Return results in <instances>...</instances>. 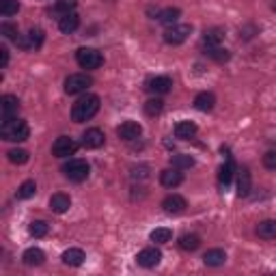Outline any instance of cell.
I'll use <instances>...</instances> for the list:
<instances>
[{
    "mask_svg": "<svg viewBox=\"0 0 276 276\" xmlns=\"http://www.w3.org/2000/svg\"><path fill=\"white\" fill-rule=\"evenodd\" d=\"M263 166L270 168V170H276V151H267L263 156Z\"/></svg>",
    "mask_w": 276,
    "mask_h": 276,
    "instance_id": "cell-38",
    "label": "cell"
},
{
    "mask_svg": "<svg viewBox=\"0 0 276 276\" xmlns=\"http://www.w3.org/2000/svg\"><path fill=\"white\" fill-rule=\"evenodd\" d=\"M170 166H175V168H179V170L192 168L194 166V158L188 156V153H177V156L170 158Z\"/></svg>",
    "mask_w": 276,
    "mask_h": 276,
    "instance_id": "cell-28",
    "label": "cell"
},
{
    "mask_svg": "<svg viewBox=\"0 0 276 276\" xmlns=\"http://www.w3.org/2000/svg\"><path fill=\"white\" fill-rule=\"evenodd\" d=\"M145 88L153 95H166L170 88H173V80L168 76H156V78H149L147 82H145Z\"/></svg>",
    "mask_w": 276,
    "mask_h": 276,
    "instance_id": "cell-9",
    "label": "cell"
},
{
    "mask_svg": "<svg viewBox=\"0 0 276 276\" xmlns=\"http://www.w3.org/2000/svg\"><path fill=\"white\" fill-rule=\"evenodd\" d=\"M224 261H226V253L222 248H212L203 255V263L207 267H220V265H224Z\"/></svg>",
    "mask_w": 276,
    "mask_h": 276,
    "instance_id": "cell-17",
    "label": "cell"
},
{
    "mask_svg": "<svg viewBox=\"0 0 276 276\" xmlns=\"http://www.w3.org/2000/svg\"><path fill=\"white\" fill-rule=\"evenodd\" d=\"M35 192H37V183L28 179L18 188V199H30V197H35Z\"/></svg>",
    "mask_w": 276,
    "mask_h": 276,
    "instance_id": "cell-33",
    "label": "cell"
},
{
    "mask_svg": "<svg viewBox=\"0 0 276 276\" xmlns=\"http://www.w3.org/2000/svg\"><path fill=\"white\" fill-rule=\"evenodd\" d=\"M93 84V78L86 74H71L65 80V93L67 95H80Z\"/></svg>",
    "mask_w": 276,
    "mask_h": 276,
    "instance_id": "cell-5",
    "label": "cell"
},
{
    "mask_svg": "<svg viewBox=\"0 0 276 276\" xmlns=\"http://www.w3.org/2000/svg\"><path fill=\"white\" fill-rule=\"evenodd\" d=\"M43 39H45V35H43V30H41V28H32V30L28 32L30 50H32V48H35V50H39V48H41V43H43Z\"/></svg>",
    "mask_w": 276,
    "mask_h": 276,
    "instance_id": "cell-35",
    "label": "cell"
},
{
    "mask_svg": "<svg viewBox=\"0 0 276 276\" xmlns=\"http://www.w3.org/2000/svg\"><path fill=\"white\" fill-rule=\"evenodd\" d=\"M18 110H20V102H18V97H15V95H5L3 100H0V115H3V123L18 117Z\"/></svg>",
    "mask_w": 276,
    "mask_h": 276,
    "instance_id": "cell-10",
    "label": "cell"
},
{
    "mask_svg": "<svg viewBox=\"0 0 276 276\" xmlns=\"http://www.w3.org/2000/svg\"><path fill=\"white\" fill-rule=\"evenodd\" d=\"M61 259H63V263H65V265H69V267H78V265H82V263H84L86 255H84V250H80V248H69V250H65Z\"/></svg>",
    "mask_w": 276,
    "mask_h": 276,
    "instance_id": "cell-20",
    "label": "cell"
},
{
    "mask_svg": "<svg viewBox=\"0 0 276 276\" xmlns=\"http://www.w3.org/2000/svg\"><path fill=\"white\" fill-rule=\"evenodd\" d=\"M205 54L209 56V59H214L216 63H226V61L231 59V52L224 50V48H220V45H216V48H205Z\"/></svg>",
    "mask_w": 276,
    "mask_h": 276,
    "instance_id": "cell-29",
    "label": "cell"
},
{
    "mask_svg": "<svg viewBox=\"0 0 276 276\" xmlns=\"http://www.w3.org/2000/svg\"><path fill=\"white\" fill-rule=\"evenodd\" d=\"M20 11V3L18 0H0V15H5V18H11Z\"/></svg>",
    "mask_w": 276,
    "mask_h": 276,
    "instance_id": "cell-31",
    "label": "cell"
},
{
    "mask_svg": "<svg viewBox=\"0 0 276 276\" xmlns=\"http://www.w3.org/2000/svg\"><path fill=\"white\" fill-rule=\"evenodd\" d=\"M250 186H253V179H250L248 168H240L238 170V197H248Z\"/></svg>",
    "mask_w": 276,
    "mask_h": 276,
    "instance_id": "cell-22",
    "label": "cell"
},
{
    "mask_svg": "<svg viewBox=\"0 0 276 276\" xmlns=\"http://www.w3.org/2000/svg\"><path fill=\"white\" fill-rule=\"evenodd\" d=\"M257 235L261 240H276V220H263L257 224Z\"/></svg>",
    "mask_w": 276,
    "mask_h": 276,
    "instance_id": "cell-24",
    "label": "cell"
},
{
    "mask_svg": "<svg viewBox=\"0 0 276 276\" xmlns=\"http://www.w3.org/2000/svg\"><path fill=\"white\" fill-rule=\"evenodd\" d=\"M222 35H224L222 28H209V30H205V35H203V45H205V48H216V45H220Z\"/></svg>",
    "mask_w": 276,
    "mask_h": 276,
    "instance_id": "cell-25",
    "label": "cell"
},
{
    "mask_svg": "<svg viewBox=\"0 0 276 276\" xmlns=\"http://www.w3.org/2000/svg\"><path fill=\"white\" fill-rule=\"evenodd\" d=\"M170 238H173V231L164 229V226H160V229H153V231L149 233V240L156 242V244H166V242H170Z\"/></svg>",
    "mask_w": 276,
    "mask_h": 276,
    "instance_id": "cell-30",
    "label": "cell"
},
{
    "mask_svg": "<svg viewBox=\"0 0 276 276\" xmlns=\"http://www.w3.org/2000/svg\"><path fill=\"white\" fill-rule=\"evenodd\" d=\"M194 106H197L201 112H209L214 106H216V95L209 93V91H203L194 97Z\"/></svg>",
    "mask_w": 276,
    "mask_h": 276,
    "instance_id": "cell-21",
    "label": "cell"
},
{
    "mask_svg": "<svg viewBox=\"0 0 276 276\" xmlns=\"http://www.w3.org/2000/svg\"><path fill=\"white\" fill-rule=\"evenodd\" d=\"M63 173H65V177H67L69 181L80 183V181H84L86 177H88V173H91V166H88L86 160L74 158V160H69L67 164L63 166Z\"/></svg>",
    "mask_w": 276,
    "mask_h": 276,
    "instance_id": "cell-3",
    "label": "cell"
},
{
    "mask_svg": "<svg viewBox=\"0 0 276 276\" xmlns=\"http://www.w3.org/2000/svg\"><path fill=\"white\" fill-rule=\"evenodd\" d=\"M201 246V238L197 233H186L179 238V248L181 250H188V253H192V250H197Z\"/></svg>",
    "mask_w": 276,
    "mask_h": 276,
    "instance_id": "cell-27",
    "label": "cell"
},
{
    "mask_svg": "<svg viewBox=\"0 0 276 276\" xmlns=\"http://www.w3.org/2000/svg\"><path fill=\"white\" fill-rule=\"evenodd\" d=\"M76 5H78V0H56L54 11L61 13V15H65V13H71V11H74Z\"/></svg>",
    "mask_w": 276,
    "mask_h": 276,
    "instance_id": "cell-36",
    "label": "cell"
},
{
    "mask_svg": "<svg viewBox=\"0 0 276 276\" xmlns=\"http://www.w3.org/2000/svg\"><path fill=\"white\" fill-rule=\"evenodd\" d=\"M7 156H9V162H13V164H26V162L30 160L26 149H11Z\"/></svg>",
    "mask_w": 276,
    "mask_h": 276,
    "instance_id": "cell-34",
    "label": "cell"
},
{
    "mask_svg": "<svg viewBox=\"0 0 276 276\" xmlns=\"http://www.w3.org/2000/svg\"><path fill=\"white\" fill-rule=\"evenodd\" d=\"M78 28H80V15L76 11L65 13L59 18V30L65 32V35H71V32H76Z\"/></svg>",
    "mask_w": 276,
    "mask_h": 276,
    "instance_id": "cell-14",
    "label": "cell"
},
{
    "mask_svg": "<svg viewBox=\"0 0 276 276\" xmlns=\"http://www.w3.org/2000/svg\"><path fill=\"white\" fill-rule=\"evenodd\" d=\"M69 207H71V199L67 197V194L56 192V194H52V197H50V209L54 214H65Z\"/></svg>",
    "mask_w": 276,
    "mask_h": 276,
    "instance_id": "cell-18",
    "label": "cell"
},
{
    "mask_svg": "<svg viewBox=\"0 0 276 276\" xmlns=\"http://www.w3.org/2000/svg\"><path fill=\"white\" fill-rule=\"evenodd\" d=\"M76 151H78V143L74 141V138H69V136L56 138L54 145H52L54 158H69V156H74Z\"/></svg>",
    "mask_w": 276,
    "mask_h": 276,
    "instance_id": "cell-7",
    "label": "cell"
},
{
    "mask_svg": "<svg viewBox=\"0 0 276 276\" xmlns=\"http://www.w3.org/2000/svg\"><path fill=\"white\" fill-rule=\"evenodd\" d=\"M147 173H149V166H134V168H132V177H134V179H138V177H141V179H145V177H147Z\"/></svg>",
    "mask_w": 276,
    "mask_h": 276,
    "instance_id": "cell-40",
    "label": "cell"
},
{
    "mask_svg": "<svg viewBox=\"0 0 276 276\" xmlns=\"http://www.w3.org/2000/svg\"><path fill=\"white\" fill-rule=\"evenodd\" d=\"M186 207H188V203H186L181 194H168V197L162 201V209H164L166 214H181Z\"/></svg>",
    "mask_w": 276,
    "mask_h": 276,
    "instance_id": "cell-11",
    "label": "cell"
},
{
    "mask_svg": "<svg viewBox=\"0 0 276 276\" xmlns=\"http://www.w3.org/2000/svg\"><path fill=\"white\" fill-rule=\"evenodd\" d=\"M162 108H164V102H162L160 97H151V100L145 102V112H147L149 117H156V115H160Z\"/></svg>",
    "mask_w": 276,
    "mask_h": 276,
    "instance_id": "cell-32",
    "label": "cell"
},
{
    "mask_svg": "<svg viewBox=\"0 0 276 276\" xmlns=\"http://www.w3.org/2000/svg\"><path fill=\"white\" fill-rule=\"evenodd\" d=\"M160 261H162V253H160V248H156V246L143 248L141 253L136 255V263L141 267H156Z\"/></svg>",
    "mask_w": 276,
    "mask_h": 276,
    "instance_id": "cell-8",
    "label": "cell"
},
{
    "mask_svg": "<svg viewBox=\"0 0 276 276\" xmlns=\"http://www.w3.org/2000/svg\"><path fill=\"white\" fill-rule=\"evenodd\" d=\"M179 15H181V11L177 9V7H168V9H164V11L158 13V22L170 28V26H175V24L179 22Z\"/></svg>",
    "mask_w": 276,
    "mask_h": 276,
    "instance_id": "cell-23",
    "label": "cell"
},
{
    "mask_svg": "<svg viewBox=\"0 0 276 276\" xmlns=\"http://www.w3.org/2000/svg\"><path fill=\"white\" fill-rule=\"evenodd\" d=\"M28 233L32 235V238H43V235L48 233V224H45L43 220H35V222H30Z\"/></svg>",
    "mask_w": 276,
    "mask_h": 276,
    "instance_id": "cell-37",
    "label": "cell"
},
{
    "mask_svg": "<svg viewBox=\"0 0 276 276\" xmlns=\"http://www.w3.org/2000/svg\"><path fill=\"white\" fill-rule=\"evenodd\" d=\"M160 183L164 186V188H177V186L183 183V175L179 168H166L160 173Z\"/></svg>",
    "mask_w": 276,
    "mask_h": 276,
    "instance_id": "cell-13",
    "label": "cell"
},
{
    "mask_svg": "<svg viewBox=\"0 0 276 276\" xmlns=\"http://www.w3.org/2000/svg\"><path fill=\"white\" fill-rule=\"evenodd\" d=\"M192 32V26L190 24H175V26H170L166 32H164V41L168 45H181L186 39L190 37Z\"/></svg>",
    "mask_w": 276,
    "mask_h": 276,
    "instance_id": "cell-6",
    "label": "cell"
},
{
    "mask_svg": "<svg viewBox=\"0 0 276 276\" xmlns=\"http://www.w3.org/2000/svg\"><path fill=\"white\" fill-rule=\"evenodd\" d=\"M199 132L197 123H192V121H179V123L175 125V136L181 138V141H190V138H194Z\"/></svg>",
    "mask_w": 276,
    "mask_h": 276,
    "instance_id": "cell-19",
    "label": "cell"
},
{
    "mask_svg": "<svg viewBox=\"0 0 276 276\" xmlns=\"http://www.w3.org/2000/svg\"><path fill=\"white\" fill-rule=\"evenodd\" d=\"M233 170H235L233 160H231V156H226V162L220 166V173H218V186H220L222 192L229 188V183H231V179H233Z\"/></svg>",
    "mask_w": 276,
    "mask_h": 276,
    "instance_id": "cell-16",
    "label": "cell"
},
{
    "mask_svg": "<svg viewBox=\"0 0 276 276\" xmlns=\"http://www.w3.org/2000/svg\"><path fill=\"white\" fill-rule=\"evenodd\" d=\"M0 136H3L5 141H9V143H22L30 136V127H28L26 121L15 117V119L5 121L3 123V127H0Z\"/></svg>",
    "mask_w": 276,
    "mask_h": 276,
    "instance_id": "cell-2",
    "label": "cell"
},
{
    "mask_svg": "<svg viewBox=\"0 0 276 276\" xmlns=\"http://www.w3.org/2000/svg\"><path fill=\"white\" fill-rule=\"evenodd\" d=\"M22 259H24V263L26 265H41L45 261V253L41 248H28Z\"/></svg>",
    "mask_w": 276,
    "mask_h": 276,
    "instance_id": "cell-26",
    "label": "cell"
},
{
    "mask_svg": "<svg viewBox=\"0 0 276 276\" xmlns=\"http://www.w3.org/2000/svg\"><path fill=\"white\" fill-rule=\"evenodd\" d=\"M76 61L82 69H97V67H102L104 56H102V52H97L95 48H80L76 52Z\"/></svg>",
    "mask_w": 276,
    "mask_h": 276,
    "instance_id": "cell-4",
    "label": "cell"
},
{
    "mask_svg": "<svg viewBox=\"0 0 276 276\" xmlns=\"http://www.w3.org/2000/svg\"><path fill=\"white\" fill-rule=\"evenodd\" d=\"M0 32H3L5 37H11V39L18 37V28H15L13 24H7V22L3 24V26H0Z\"/></svg>",
    "mask_w": 276,
    "mask_h": 276,
    "instance_id": "cell-39",
    "label": "cell"
},
{
    "mask_svg": "<svg viewBox=\"0 0 276 276\" xmlns=\"http://www.w3.org/2000/svg\"><path fill=\"white\" fill-rule=\"evenodd\" d=\"M104 141H106V136H104L102 129H97V127H91V129H86L84 136H82V145L86 149H100Z\"/></svg>",
    "mask_w": 276,
    "mask_h": 276,
    "instance_id": "cell-15",
    "label": "cell"
},
{
    "mask_svg": "<svg viewBox=\"0 0 276 276\" xmlns=\"http://www.w3.org/2000/svg\"><path fill=\"white\" fill-rule=\"evenodd\" d=\"M143 134V127L136 123V121H125V123H121L117 127V136L121 138V141H136L138 136Z\"/></svg>",
    "mask_w": 276,
    "mask_h": 276,
    "instance_id": "cell-12",
    "label": "cell"
},
{
    "mask_svg": "<svg viewBox=\"0 0 276 276\" xmlns=\"http://www.w3.org/2000/svg\"><path fill=\"white\" fill-rule=\"evenodd\" d=\"M7 63H9V50L3 45L0 48V67H7Z\"/></svg>",
    "mask_w": 276,
    "mask_h": 276,
    "instance_id": "cell-41",
    "label": "cell"
},
{
    "mask_svg": "<svg viewBox=\"0 0 276 276\" xmlns=\"http://www.w3.org/2000/svg\"><path fill=\"white\" fill-rule=\"evenodd\" d=\"M97 110H100V97L93 93H84L71 108V119H74V123H84L97 115Z\"/></svg>",
    "mask_w": 276,
    "mask_h": 276,
    "instance_id": "cell-1",
    "label": "cell"
}]
</instances>
